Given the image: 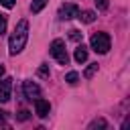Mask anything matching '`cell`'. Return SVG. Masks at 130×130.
<instances>
[{
	"instance_id": "5bb4252c",
	"label": "cell",
	"mask_w": 130,
	"mask_h": 130,
	"mask_svg": "<svg viewBox=\"0 0 130 130\" xmlns=\"http://www.w3.org/2000/svg\"><path fill=\"white\" fill-rule=\"evenodd\" d=\"M81 37H83V35H81L79 30H75V28H73V30H69V39H71V41L79 43V41H81Z\"/></svg>"
},
{
	"instance_id": "44dd1931",
	"label": "cell",
	"mask_w": 130,
	"mask_h": 130,
	"mask_svg": "<svg viewBox=\"0 0 130 130\" xmlns=\"http://www.w3.org/2000/svg\"><path fill=\"white\" fill-rule=\"evenodd\" d=\"M2 75H4V65L0 63V77H2Z\"/></svg>"
},
{
	"instance_id": "ba28073f",
	"label": "cell",
	"mask_w": 130,
	"mask_h": 130,
	"mask_svg": "<svg viewBox=\"0 0 130 130\" xmlns=\"http://www.w3.org/2000/svg\"><path fill=\"white\" fill-rule=\"evenodd\" d=\"M73 57H75L77 63H85V61H87V49H85L83 45H79V47L75 49V55H73Z\"/></svg>"
},
{
	"instance_id": "3957f363",
	"label": "cell",
	"mask_w": 130,
	"mask_h": 130,
	"mask_svg": "<svg viewBox=\"0 0 130 130\" xmlns=\"http://www.w3.org/2000/svg\"><path fill=\"white\" fill-rule=\"evenodd\" d=\"M49 51H51V57H53L59 65H67V63H69V55H67V51H65V41H63V39H55V41L51 43Z\"/></svg>"
},
{
	"instance_id": "5b68a950",
	"label": "cell",
	"mask_w": 130,
	"mask_h": 130,
	"mask_svg": "<svg viewBox=\"0 0 130 130\" xmlns=\"http://www.w3.org/2000/svg\"><path fill=\"white\" fill-rule=\"evenodd\" d=\"M22 91H24V95H26V100H37L39 95H41V87L35 83V81H30V79H26L24 83H22Z\"/></svg>"
},
{
	"instance_id": "277c9868",
	"label": "cell",
	"mask_w": 130,
	"mask_h": 130,
	"mask_svg": "<svg viewBox=\"0 0 130 130\" xmlns=\"http://www.w3.org/2000/svg\"><path fill=\"white\" fill-rule=\"evenodd\" d=\"M79 14V8H77V4H71V2H67V4H63L61 8H59V20H71V18H75Z\"/></svg>"
},
{
	"instance_id": "9a60e30c",
	"label": "cell",
	"mask_w": 130,
	"mask_h": 130,
	"mask_svg": "<svg viewBox=\"0 0 130 130\" xmlns=\"http://www.w3.org/2000/svg\"><path fill=\"white\" fill-rule=\"evenodd\" d=\"M93 2H95L98 10H108V6H110V0H93Z\"/></svg>"
},
{
	"instance_id": "2e32d148",
	"label": "cell",
	"mask_w": 130,
	"mask_h": 130,
	"mask_svg": "<svg viewBox=\"0 0 130 130\" xmlns=\"http://www.w3.org/2000/svg\"><path fill=\"white\" fill-rule=\"evenodd\" d=\"M37 73H39V77H49V65H41Z\"/></svg>"
},
{
	"instance_id": "ffe728a7",
	"label": "cell",
	"mask_w": 130,
	"mask_h": 130,
	"mask_svg": "<svg viewBox=\"0 0 130 130\" xmlns=\"http://www.w3.org/2000/svg\"><path fill=\"white\" fill-rule=\"evenodd\" d=\"M0 126H6V112L0 110Z\"/></svg>"
},
{
	"instance_id": "6da1fadb",
	"label": "cell",
	"mask_w": 130,
	"mask_h": 130,
	"mask_svg": "<svg viewBox=\"0 0 130 130\" xmlns=\"http://www.w3.org/2000/svg\"><path fill=\"white\" fill-rule=\"evenodd\" d=\"M26 41H28V22L22 18V20H18L14 32H12L10 39H8V53H10V55H18V53L24 49Z\"/></svg>"
},
{
	"instance_id": "ac0fdd59",
	"label": "cell",
	"mask_w": 130,
	"mask_h": 130,
	"mask_svg": "<svg viewBox=\"0 0 130 130\" xmlns=\"http://www.w3.org/2000/svg\"><path fill=\"white\" fill-rule=\"evenodd\" d=\"M14 2H16V0H0V6H4V8H12Z\"/></svg>"
},
{
	"instance_id": "8fae6325",
	"label": "cell",
	"mask_w": 130,
	"mask_h": 130,
	"mask_svg": "<svg viewBox=\"0 0 130 130\" xmlns=\"http://www.w3.org/2000/svg\"><path fill=\"white\" fill-rule=\"evenodd\" d=\"M95 71H98V63H89V67L83 71V77H85V79H91V77L95 75Z\"/></svg>"
},
{
	"instance_id": "d6986e66",
	"label": "cell",
	"mask_w": 130,
	"mask_h": 130,
	"mask_svg": "<svg viewBox=\"0 0 130 130\" xmlns=\"http://www.w3.org/2000/svg\"><path fill=\"white\" fill-rule=\"evenodd\" d=\"M18 120H22V122L28 120V112H26V110H20V112H18Z\"/></svg>"
},
{
	"instance_id": "52a82bcc",
	"label": "cell",
	"mask_w": 130,
	"mask_h": 130,
	"mask_svg": "<svg viewBox=\"0 0 130 130\" xmlns=\"http://www.w3.org/2000/svg\"><path fill=\"white\" fill-rule=\"evenodd\" d=\"M10 91H12V79L10 77H2L0 79V104L10 100Z\"/></svg>"
},
{
	"instance_id": "7c38bea8",
	"label": "cell",
	"mask_w": 130,
	"mask_h": 130,
	"mask_svg": "<svg viewBox=\"0 0 130 130\" xmlns=\"http://www.w3.org/2000/svg\"><path fill=\"white\" fill-rule=\"evenodd\" d=\"M95 128H108V122L104 118H95L91 124H89V130H95Z\"/></svg>"
},
{
	"instance_id": "4fadbf2b",
	"label": "cell",
	"mask_w": 130,
	"mask_h": 130,
	"mask_svg": "<svg viewBox=\"0 0 130 130\" xmlns=\"http://www.w3.org/2000/svg\"><path fill=\"white\" fill-rule=\"evenodd\" d=\"M65 81H67L69 85H75V83L79 81V75H77V71H69V73L65 75Z\"/></svg>"
},
{
	"instance_id": "e0dca14e",
	"label": "cell",
	"mask_w": 130,
	"mask_h": 130,
	"mask_svg": "<svg viewBox=\"0 0 130 130\" xmlns=\"http://www.w3.org/2000/svg\"><path fill=\"white\" fill-rule=\"evenodd\" d=\"M4 32H6V16L0 14V35H4Z\"/></svg>"
},
{
	"instance_id": "8992f818",
	"label": "cell",
	"mask_w": 130,
	"mask_h": 130,
	"mask_svg": "<svg viewBox=\"0 0 130 130\" xmlns=\"http://www.w3.org/2000/svg\"><path fill=\"white\" fill-rule=\"evenodd\" d=\"M32 102H35V112H37V116H39V118H47L49 112H51V104H49L47 100H43L41 95H39L37 100H32Z\"/></svg>"
},
{
	"instance_id": "9c48e42d",
	"label": "cell",
	"mask_w": 130,
	"mask_h": 130,
	"mask_svg": "<svg viewBox=\"0 0 130 130\" xmlns=\"http://www.w3.org/2000/svg\"><path fill=\"white\" fill-rule=\"evenodd\" d=\"M77 16H79L81 22H85V24H91V22L95 20V12H93V10H83V12H79Z\"/></svg>"
},
{
	"instance_id": "7a4b0ae2",
	"label": "cell",
	"mask_w": 130,
	"mask_h": 130,
	"mask_svg": "<svg viewBox=\"0 0 130 130\" xmlns=\"http://www.w3.org/2000/svg\"><path fill=\"white\" fill-rule=\"evenodd\" d=\"M89 45H91V49H93L95 53L104 55V53H108V51H110L112 39H110V35H108V32H95V35H91Z\"/></svg>"
},
{
	"instance_id": "30bf717a",
	"label": "cell",
	"mask_w": 130,
	"mask_h": 130,
	"mask_svg": "<svg viewBox=\"0 0 130 130\" xmlns=\"http://www.w3.org/2000/svg\"><path fill=\"white\" fill-rule=\"evenodd\" d=\"M47 2H49V0H32V4H30V12H32V14H39V12L47 6Z\"/></svg>"
}]
</instances>
